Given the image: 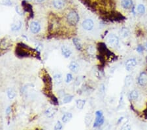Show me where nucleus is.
Here are the masks:
<instances>
[{"label": "nucleus", "instance_id": "14", "mask_svg": "<svg viewBox=\"0 0 147 130\" xmlns=\"http://www.w3.org/2000/svg\"><path fill=\"white\" fill-rule=\"evenodd\" d=\"M56 112H57V109H56V108L50 107V108L46 109V110L45 111V115L49 118H51L55 116Z\"/></svg>", "mask_w": 147, "mask_h": 130}, {"label": "nucleus", "instance_id": "17", "mask_svg": "<svg viewBox=\"0 0 147 130\" xmlns=\"http://www.w3.org/2000/svg\"><path fill=\"white\" fill-rule=\"evenodd\" d=\"M69 68L71 70L72 72H73L75 73H77L79 70V65L77 62L75 61H72L71 63L69 65Z\"/></svg>", "mask_w": 147, "mask_h": 130}, {"label": "nucleus", "instance_id": "23", "mask_svg": "<svg viewBox=\"0 0 147 130\" xmlns=\"http://www.w3.org/2000/svg\"><path fill=\"white\" fill-rule=\"evenodd\" d=\"M92 120H93V116H92V115H91V114H87L84 118V122L87 127H88L91 124V122H92Z\"/></svg>", "mask_w": 147, "mask_h": 130}, {"label": "nucleus", "instance_id": "20", "mask_svg": "<svg viewBox=\"0 0 147 130\" xmlns=\"http://www.w3.org/2000/svg\"><path fill=\"white\" fill-rule=\"evenodd\" d=\"M56 85H60L62 82V76L60 74H56L53 77Z\"/></svg>", "mask_w": 147, "mask_h": 130}, {"label": "nucleus", "instance_id": "22", "mask_svg": "<svg viewBox=\"0 0 147 130\" xmlns=\"http://www.w3.org/2000/svg\"><path fill=\"white\" fill-rule=\"evenodd\" d=\"M73 42L74 45L75 46L76 49L78 51H81L82 49V44L80 43V40H78V38H73Z\"/></svg>", "mask_w": 147, "mask_h": 130}, {"label": "nucleus", "instance_id": "32", "mask_svg": "<svg viewBox=\"0 0 147 130\" xmlns=\"http://www.w3.org/2000/svg\"><path fill=\"white\" fill-rule=\"evenodd\" d=\"M3 4H5V5H9V6L12 5L11 2L10 0H4V1L3 2Z\"/></svg>", "mask_w": 147, "mask_h": 130}, {"label": "nucleus", "instance_id": "19", "mask_svg": "<svg viewBox=\"0 0 147 130\" xmlns=\"http://www.w3.org/2000/svg\"><path fill=\"white\" fill-rule=\"evenodd\" d=\"M72 117H73V115H72L71 113H70V112H66V113H65L64 115L62 116V122H64V123H67V122H69L71 120Z\"/></svg>", "mask_w": 147, "mask_h": 130}, {"label": "nucleus", "instance_id": "9", "mask_svg": "<svg viewBox=\"0 0 147 130\" xmlns=\"http://www.w3.org/2000/svg\"><path fill=\"white\" fill-rule=\"evenodd\" d=\"M137 65V61L135 59H131L127 61L126 63V69L127 71L133 70Z\"/></svg>", "mask_w": 147, "mask_h": 130}, {"label": "nucleus", "instance_id": "12", "mask_svg": "<svg viewBox=\"0 0 147 130\" xmlns=\"http://www.w3.org/2000/svg\"><path fill=\"white\" fill-rule=\"evenodd\" d=\"M65 0H52V5L58 9H62L65 6Z\"/></svg>", "mask_w": 147, "mask_h": 130}, {"label": "nucleus", "instance_id": "27", "mask_svg": "<svg viewBox=\"0 0 147 130\" xmlns=\"http://www.w3.org/2000/svg\"><path fill=\"white\" fill-rule=\"evenodd\" d=\"M137 12H138L139 14H140V15H143V14H144V13H145L146 11L145 7H144V5H142V4H139V5L137 6Z\"/></svg>", "mask_w": 147, "mask_h": 130}, {"label": "nucleus", "instance_id": "1", "mask_svg": "<svg viewBox=\"0 0 147 130\" xmlns=\"http://www.w3.org/2000/svg\"><path fill=\"white\" fill-rule=\"evenodd\" d=\"M33 50L31 48L29 47L26 45L22 43H18L17 47L16 48V54L20 57H26L29 55V51Z\"/></svg>", "mask_w": 147, "mask_h": 130}, {"label": "nucleus", "instance_id": "6", "mask_svg": "<svg viewBox=\"0 0 147 130\" xmlns=\"http://www.w3.org/2000/svg\"><path fill=\"white\" fill-rule=\"evenodd\" d=\"M29 30L31 33L36 34H38L41 30V25L36 21H32L29 25Z\"/></svg>", "mask_w": 147, "mask_h": 130}, {"label": "nucleus", "instance_id": "8", "mask_svg": "<svg viewBox=\"0 0 147 130\" xmlns=\"http://www.w3.org/2000/svg\"><path fill=\"white\" fill-rule=\"evenodd\" d=\"M12 47V43L10 40H7L6 38L0 40V49L7 50Z\"/></svg>", "mask_w": 147, "mask_h": 130}, {"label": "nucleus", "instance_id": "26", "mask_svg": "<svg viewBox=\"0 0 147 130\" xmlns=\"http://www.w3.org/2000/svg\"><path fill=\"white\" fill-rule=\"evenodd\" d=\"M129 98L131 100H137L139 97V93L137 90H133L131 91L129 93Z\"/></svg>", "mask_w": 147, "mask_h": 130}, {"label": "nucleus", "instance_id": "18", "mask_svg": "<svg viewBox=\"0 0 147 130\" xmlns=\"http://www.w3.org/2000/svg\"><path fill=\"white\" fill-rule=\"evenodd\" d=\"M120 34L122 38H128L130 36V31L127 28L123 27V28H121L120 31Z\"/></svg>", "mask_w": 147, "mask_h": 130}, {"label": "nucleus", "instance_id": "35", "mask_svg": "<svg viewBox=\"0 0 147 130\" xmlns=\"http://www.w3.org/2000/svg\"><path fill=\"white\" fill-rule=\"evenodd\" d=\"M37 2H39V3H41V2H44V0H36Z\"/></svg>", "mask_w": 147, "mask_h": 130}, {"label": "nucleus", "instance_id": "28", "mask_svg": "<svg viewBox=\"0 0 147 130\" xmlns=\"http://www.w3.org/2000/svg\"><path fill=\"white\" fill-rule=\"evenodd\" d=\"M73 95H66L64 97V99H63V102L64 104H67L69 102H71V100H73Z\"/></svg>", "mask_w": 147, "mask_h": 130}, {"label": "nucleus", "instance_id": "11", "mask_svg": "<svg viewBox=\"0 0 147 130\" xmlns=\"http://www.w3.org/2000/svg\"><path fill=\"white\" fill-rule=\"evenodd\" d=\"M22 6L23 7V9L24 11H26V12L29 13L30 15H31V17H33V7L31 6V5H30L29 4H28L26 1H23L22 2Z\"/></svg>", "mask_w": 147, "mask_h": 130}, {"label": "nucleus", "instance_id": "21", "mask_svg": "<svg viewBox=\"0 0 147 130\" xmlns=\"http://www.w3.org/2000/svg\"><path fill=\"white\" fill-rule=\"evenodd\" d=\"M7 97H8V98L10 100H13V99H15V97H16V92H15V91L13 89H12V88H9V89L7 90Z\"/></svg>", "mask_w": 147, "mask_h": 130}, {"label": "nucleus", "instance_id": "29", "mask_svg": "<svg viewBox=\"0 0 147 130\" xmlns=\"http://www.w3.org/2000/svg\"><path fill=\"white\" fill-rule=\"evenodd\" d=\"M73 80V76H72L71 74H67V76H66V79H65V82L67 84H69L71 82V80Z\"/></svg>", "mask_w": 147, "mask_h": 130}, {"label": "nucleus", "instance_id": "7", "mask_svg": "<svg viewBox=\"0 0 147 130\" xmlns=\"http://www.w3.org/2000/svg\"><path fill=\"white\" fill-rule=\"evenodd\" d=\"M82 26L84 30H87V31H90L93 29V27H94V23H93V20L91 19H86L82 22Z\"/></svg>", "mask_w": 147, "mask_h": 130}, {"label": "nucleus", "instance_id": "10", "mask_svg": "<svg viewBox=\"0 0 147 130\" xmlns=\"http://www.w3.org/2000/svg\"><path fill=\"white\" fill-rule=\"evenodd\" d=\"M138 83L139 86H145L147 84V74L145 72H142L140 74L138 79Z\"/></svg>", "mask_w": 147, "mask_h": 130}, {"label": "nucleus", "instance_id": "2", "mask_svg": "<svg viewBox=\"0 0 147 130\" xmlns=\"http://www.w3.org/2000/svg\"><path fill=\"white\" fill-rule=\"evenodd\" d=\"M67 22L71 26H75L79 21V16L75 11H70L67 15Z\"/></svg>", "mask_w": 147, "mask_h": 130}, {"label": "nucleus", "instance_id": "16", "mask_svg": "<svg viewBox=\"0 0 147 130\" xmlns=\"http://www.w3.org/2000/svg\"><path fill=\"white\" fill-rule=\"evenodd\" d=\"M122 7L125 9H129L133 5L132 0H122L121 1Z\"/></svg>", "mask_w": 147, "mask_h": 130}, {"label": "nucleus", "instance_id": "13", "mask_svg": "<svg viewBox=\"0 0 147 130\" xmlns=\"http://www.w3.org/2000/svg\"><path fill=\"white\" fill-rule=\"evenodd\" d=\"M61 52H62V55L66 59L70 57L72 54V51H71L70 49H69L67 47L65 46V45H63L61 47Z\"/></svg>", "mask_w": 147, "mask_h": 130}, {"label": "nucleus", "instance_id": "37", "mask_svg": "<svg viewBox=\"0 0 147 130\" xmlns=\"http://www.w3.org/2000/svg\"><path fill=\"white\" fill-rule=\"evenodd\" d=\"M26 1H31V0H26Z\"/></svg>", "mask_w": 147, "mask_h": 130}, {"label": "nucleus", "instance_id": "34", "mask_svg": "<svg viewBox=\"0 0 147 130\" xmlns=\"http://www.w3.org/2000/svg\"><path fill=\"white\" fill-rule=\"evenodd\" d=\"M5 112H6L7 114H9L11 113V107H7L6 109V111Z\"/></svg>", "mask_w": 147, "mask_h": 130}, {"label": "nucleus", "instance_id": "24", "mask_svg": "<svg viewBox=\"0 0 147 130\" xmlns=\"http://www.w3.org/2000/svg\"><path fill=\"white\" fill-rule=\"evenodd\" d=\"M85 104H86V100H82V99H78L76 101V106H77V109H80V110L83 109Z\"/></svg>", "mask_w": 147, "mask_h": 130}, {"label": "nucleus", "instance_id": "33", "mask_svg": "<svg viewBox=\"0 0 147 130\" xmlns=\"http://www.w3.org/2000/svg\"><path fill=\"white\" fill-rule=\"evenodd\" d=\"M137 51L139 52V53H141L142 51H143V47H142L141 45H138L137 47Z\"/></svg>", "mask_w": 147, "mask_h": 130}, {"label": "nucleus", "instance_id": "31", "mask_svg": "<svg viewBox=\"0 0 147 130\" xmlns=\"http://www.w3.org/2000/svg\"><path fill=\"white\" fill-rule=\"evenodd\" d=\"M95 48L93 46H90L88 49V52L90 55H93L95 53Z\"/></svg>", "mask_w": 147, "mask_h": 130}, {"label": "nucleus", "instance_id": "3", "mask_svg": "<svg viewBox=\"0 0 147 130\" xmlns=\"http://www.w3.org/2000/svg\"><path fill=\"white\" fill-rule=\"evenodd\" d=\"M106 41L107 44L112 47H116L119 45V39L116 35L111 34L107 37Z\"/></svg>", "mask_w": 147, "mask_h": 130}, {"label": "nucleus", "instance_id": "5", "mask_svg": "<svg viewBox=\"0 0 147 130\" xmlns=\"http://www.w3.org/2000/svg\"><path fill=\"white\" fill-rule=\"evenodd\" d=\"M42 81L44 82V86L46 88L47 90L51 91L52 89V79H51V76H49L48 74H45L43 75L42 77Z\"/></svg>", "mask_w": 147, "mask_h": 130}, {"label": "nucleus", "instance_id": "4", "mask_svg": "<svg viewBox=\"0 0 147 130\" xmlns=\"http://www.w3.org/2000/svg\"><path fill=\"white\" fill-rule=\"evenodd\" d=\"M95 120L93 127H99L102 125L104 123L105 118L103 116V112L101 110H97L95 112Z\"/></svg>", "mask_w": 147, "mask_h": 130}, {"label": "nucleus", "instance_id": "15", "mask_svg": "<svg viewBox=\"0 0 147 130\" xmlns=\"http://www.w3.org/2000/svg\"><path fill=\"white\" fill-rule=\"evenodd\" d=\"M22 22L20 20H16L11 25V30L13 32H18L21 29Z\"/></svg>", "mask_w": 147, "mask_h": 130}, {"label": "nucleus", "instance_id": "25", "mask_svg": "<svg viewBox=\"0 0 147 130\" xmlns=\"http://www.w3.org/2000/svg\"><path fill=\"white\" fill-rule=\"evenodd\" d=\"M133 82V77L130 75H127V76L125 78V84L126 86L127 87H129L132 85Z\"/></svg>", "mask_w": 147, "mask_h": 130}, {"label": "nucleus", "instance_id": "30", "mask_svg": "<svg viewBox=\"0 0 147 130\" xmlns=\"http://www.w3.org/2000/svg\"><path fill=\"white\" fill-rule=\"evenodd\" d=\"M62 127H63V125H62V123H61L60 121L57 122L56 124L55 125V127H54V129L58 130V129H62Z\"/></svg>", "mask_w": 147, "mask_h": 130}, {"label": "nucleus", "instance_id": "36", "mask_svg": "<svg viewBox=\"0 0 147 130\" xmlns=\"http://www.w3.org/2000/svg\"><path fill=\"white\" fill-rule=\"evenodd\" d=\"M146 49H147V43H146Z\"/></svg>", "mask_w": 147, "mask_h": 130}]
</instances>
